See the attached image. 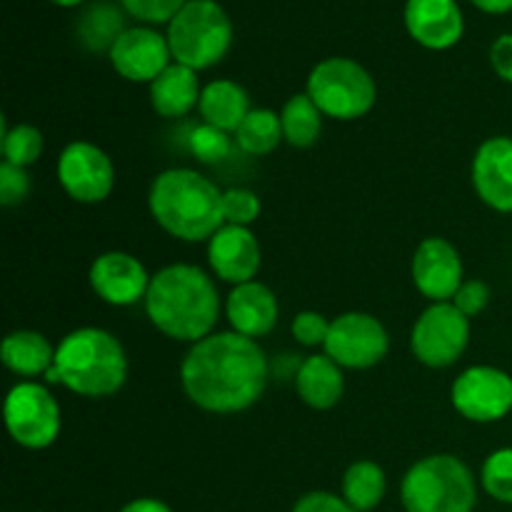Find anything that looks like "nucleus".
<instances>
[{"label": "nucleus", "mask_w": 512, "mask_h": 512, "mask_svg": "<svg viewBox=\"0 0 512 512\" xmlns=\"http://www.w3.org/2000/svg\"><path fill=\"white\" fill-rule=\"evenodd\" d=\"M180 380L198 408L208 413H240L258 403L268 380V360L253 338L215 333L193 345Z\"/></svg>", "instance_id": "f257e3e1"}, {"label": "nucleus", "mask_w": 512, "mask_h": 512, "mask_svg": "<svg viewBox=\"0 0 512 512\" xmlns=\"http://www.w3.org/2000/svg\"><path fill=\"white\" fill-rule=\"evenodd\" d=\"M145 313L168 338L200 343L218 323V290L195 265H170L150 280Z\"/></svg>", "instance_id": "f03ea898"}, {"label": "nucleus", "mask_w": 512, "mask_h": 512, "mask_svg": "<svg viewBox=\"0 0 512 512\" xmlns=\"http://www.w3.org/2000/svg\"><path fill=\"white\" fill-rule=\"evenodd\" d=\"M150 213L165 233L200 243L223 228V193L195 170H165L150 188Z\"/></svg>", "instance_id": "7ed1b4c3"}, {"label": "nucleus", "mask_w": 512, "mask_h": 512, "mask_svg": "<svg viewBox=\"0 0 512 512\" xmlns=\"http://www.w3.org/2000/svg\"><path fill=\"white\" fill-rule=\"evenodd\" d=\"M50 383H63L85 398H105L123 388L128 358L118 340L100 328H80L65 335L48 370Z\"/></svg>", "instance_id": "20e7f679"}, {"label": "nucleus", "mask_w": 512, "mask_h": 512, "mask_svg": "<svg viewBox=\"0 0 512 512\" xmlns=\"http://www.w3.org/2000/svg\"><path fill=\"white\" fill-rule=\"evenodd\" d=\"M400 498L408 512H473L478 488L463 460L430 455L408 470Z\"/></svg>", "instance_id": "39448f33"}, {"label": "nucleus", "mask_w": 512, "mask_h": 512, "mask_svg": "<svg viewBox=\"0 0 512 512\" xmlns=\"http://www.w3.org/2000/svg\"><path fill=\"white\" fill-rule=\"evenodd\" d=\"M168 45L175 63L193 70L213 68L225 58L233 43V25L223 5L215 0H188L170 20Z\"/></svg>", "instance_id": "423d86ee"}, {"label": "nucleus", "mask_w": 512, "mask_h": 512, "mask_svg": "<svg viewBox=\"0 0 512 512\" xmlns=\"http://www.w3.org/2000/svg\"><path fill=\"white\" fill-rule=\"evenodd\" d=\"M308 95L320 113L335 120H355L375 103V80L350 58H328L313 68Z\"/></svg>", "instance_id": "0eeeda50"}, {"label": "nucleus", "mask_w": 512, "mask_h": 512, "mask_svg": "<svg viewBox=\"0 0 512 512\" xmlns=\"http://www.w3.org/2000/svg\"><path fill=\"white\" fill-rule=\"evenodd\" d=\"M5 425L15 443L43 450L58 438L60 408L43 385L18 383L5 398Z\"/></svg>", "instance_id": "6e6552de"}, {"label": "nucleus", "mask_w": 512, "mask_h": 512, "mask_svg": "<svg viewBox=\"0 0 512 512\" xmlns=\"http://www.w3.org/2000/svg\"><path fill=\"white\" fill-rule=\"evenodd\" d=\"M470 340L468 315L453 303H435L425 310L413 328V353L430 368H448L465 353Z\"/></svg>", "instance_id": "1a4fd4ad"}, {"label": "nucleus", "mask_w": 512, "mask_h": 512, "mask_svg": "<svg viewBox=\"0 0 512 512\" xmlns=\"http://www.w3.org/2000/svg\"><path fill=\"white\" fill-rule=\"evenodd\" d=\"M325 355L335 360L340 368L365 370L378 365L388 355V330L378 318L368 313H345L330 323Z\"/></svg>", "instance_id": "9d476101"}, {"label": "nucleus", "mask_w": 512, "mask_h": 512, "mask_svg": "<svg viewBox=\"0 0 512 512\" xmlns=\"http://www.w3.org/2000/svg\"><path fill=\"white\" fill-rule=\"evenodd\" d=\"M453 405L473 423H495L512 410V378L490 365L468 368L455 380Z\"/></svg>", "instance_id": "9b49d317"}, {"label": "nucleus", "mask_w": 512, "mask_h": 512, "mask_svg": "<svg viewBox=\"0 0 512 512\" xmlns=\"http://www.w3.org/2000/svg\"><path fill=\"white\" fill-rule=\"evenodd\" d=\"M58 178L78 203H100L113 190V163L93 143H70L58 160Z\"/></svg>", "instance_id": "f8f14e48"}, {"label": "nucleus", "mask_w": 512, "mask_h": 512, "mask_svg": "<svg viewBox=\"0 0 512 512\" xmlns=\"http://www.w3.org/2000/svg\"><path fill=\"white\" fill-rule=\"evenodd\" d=\"M168 38L150 28H128L110 45V63L133 83H153L170 65Z\"/></svg>", "instance_id": "ddd939ff"}, {"label": "nucleus", "mask_w": 512, "mask_h": 512, "mask_svg": "<svg viewBox=\"0 0 512 512\" xmlns=\"http://www.w3.org/2000/svg\"><path fill=\"white\" fill-rule=\"evenodd\" d=\"M413 280L425 298L448 303L463 285V263L448 240L428 238L420 243L413 258Z\"/></svg>", "instance_id": "4468645a"}, {"label": "nucleus", "mask_w": 512, "mask_h": 512, "mask_svg": "<svg viewBox=\"0 0 512 512\" xmlns=\"http://www.w3.org/2000/svg\"><path fill=\"white\" fill-rule=\"evenodd\" d=\"M150 280L138 258L128 253H105L90 268V285L110 305H133L148 295Z\"/></svg>", "instance_id": "2eb2a0df"}, {"label": "nucleus", "mask_w": 512, "mask_h": 512, "mask_svg": "<svg viewBox=\"0 0 512 512\" xmlns=\"http://www.w3.org/2000/svg\"><path fill=\"white\" fill-rule=\"evenodd\" d=\"M405 25L420 45L430 50H445L463 38L465 20L455 0H408Z\"/></svg>", "instance_id": "dca6fc26"}, {"label": "nucleus", "mask_w": 512, "mask_h": 512, "mask_svg": "<svg viewBox=\"0 0 512 512\" xmlns=\"http://www.w3.org/2000/svg\"><path fill=\"white\" fill-rule=\"evenodd\" d=\"M473 185L483 203L512 213V138L485 140L473 160Z\"/></svg>", "instance_id": "f3484780"}, {"label": "nucleus", "mask_w": 512, "mask_h": 512, "mask_svg": "<svg viewBox=\"0 0 512 512\" xmlns=\"http://www.w3.org/2000/svg\"><path fill=\"white\" fill-rule=\"evenodd\" d=\"M208 260L215 275L225 283H250L260 270V245L248 228L223 225L210 238Z\"/></svg>", "instance_id": "a211bd4d"}, {"label": "nucleus", "mask_w": 512, "mask_h": 512, "mask_svg": "<svg viewBox=\"0 0 512 512\" xmlns=\"http://www.w3.org/2000/svg\"><path fill=\"white\" fill-rule=\"evenodd\" d=\"M228 320L235 333L245 335V338L268 335L278 323V300H275L273 290L255 280L235 285L228 298Z\"/></svg>", "instance_id": "6ab92c4d"}, {"label": "nucleus", "mask_w": 512, "mask_h": 512, "mask_svg": "<svg viewBox=\"0 0 512 512\" xmlns=\"http://www.w3.org/2000/svg\"><path fill=\"white\" fill-rule=\"evenodd\" d=\"M200 95L203 90L198 83V70L180 63H170L150 83V100H153L155 113L163 118H180L190 113L200 103Z\"/></svg>", "instance_id": "aec40b11"}, {"label": "nucleus", "mask_w": 512, "mask_h": 512, "mask_svg": "<svg viewBox=\"0 0 512 512\" xmlns=\"http://www.w3.org/2000/svg\"><path fill=\"white\" fill-rule=\"evenodd\" d=\"M198 105L205 123L220 128L223 133H238L250 113L248 93L233 80H213L205 85Z\"/></svg>", "instance_id": "412c9836"}, {"label": "nucleus", "mask_w": 512, "mask_h": 512, "mask_svg": "<svg viewBox=\"0 0 512 512\" xmlns=\"http://www.w3.org/2000/svg\"><path fill=\"white\" fill-rule=\"evenodd\" d=\"M298 393L303 403H308L315 410H328L338 405L343 398V373L340 365L330 355H310L298 370Z\"/></svg>", "instance_id": "4be33fe9"}, {"label": "nucleus", "mask_w": 512, "mask_h": 512, "mask_svg": "<svg viewBox=\"0 0 512 512\" xmlns=\"http://www.w3.org/2000/svg\"><path fill=\"white\" fill-rule=\"evenodd\" d=\"M0 355H3L5 368L13 370L15 375H25V378L48 373L55 363V350L50 348V343L43 335L33 333V330L10 333L3 340Z\"/></svg>", "instance_id": "5701e85b"}, {"label": "nucleus", "mask_w": 512, "mask_h": 512, "mask_svg": "<svg viewBox=\"0 0 512 512\" xmlns=\"http://www.w3.org/2000/svg\"><path fill=\"white\" fill-rule=\"evenodd\" d=\"M345 503L358 512H370L385 498V473L373 460H360L348 468L343 478Z\"/></svg>", "instance_id": "b1692460"}, {"label": "nucleus", "mask_w": 512, "mask_h": 512, "mask_svg": "<svg viewBox=\"0 0 512 512\" xmlns=\"http://www.w3.org/2000/svg\"><path fill=\"white\" fill-rule=\"evenodd\" d=\"M320 108L313 103L310 95H293L285 103L283 113H280V123H283V135L290 145L295 148H308L318 140L320 128Z\"/></svg>", "instance_id": "393cba45"}, {"label": "nucleus", "mask_w": 512, "mask_h": 512, "mask_svg": "<svg viewBox=\"0 0 512 512\" xmlns=\"http://www.w3.org/2000/svg\"><path fill=\"white\" fill-rule=\"evenodd\" d=\"M283 138V123H280V118L273 110L265 108L250 110L248 118L243 120V125H240L238 133H235L240 150H245L248 155L273 153Z\"/></svg>", "instance_id": "a878e982"}, {"label": "nucleus", "mask_w": 512, "mask_h": 512, "mask_svg": "<svg viewBox=\"0 0 512 512\" xmlns=\"http://www.w3.org/2000/svg\"><path fill=\"white\" fill-rule=\"evenodd\" d=\"M43 153V135L33 125H15L8 130L3 125V155L5 163L18 165V168H28Z\"/></svg>", "instance_id": "bb28decb"}, {"label": "nucleus", "mask_w": 512, "mask_h": 512, "mask_svg": "<svg viewBox=\"0 0 512 512\" xmlns=\"http://www.w3.org/2000/svg\"><path fill=\"white\" fill-rule=\"evenodd\" d=\"M483 488L490 498L512 505V448L495 450L483 465Z\"/></svg>", "instance_id": "cd10ccee"}, {"label": "nucleus", "mask_w": 512, "mask_h": 512, "mask_svg": "<svg viewBox=\"0 0 512 512\" xmlns=\"http://www.w3.org/2000/svg\"><path fill=\"white\" fill-rule=\"evenodd\" d=\"M190 150H193V155L200 163H220L223 158H228L230 138L220 128H213V125L205 123L190 133Z\"/></svg>", "instance_id": "c85d7f7f"}, {"label": "nucleus", "mask_w": 512, "mask_h": 512, "mask_svg": "<svg viewBox=\"0 0 512 512\" xmlns=\"http://www.w3.org/2000/svg\"><path fill=\"white\" fill-rule=\"evenodd\" d=\"M223 215L228 225L248 228L260 215V198L248 188H230L223 193Z\"/></svg>", "instance_id": "c756f323"}, {"label": "nucleus", "mask_w": 512, "mask_h": 512, "mask_svg": "<svg viewBox=\"0 0 512 512\" xmlns=\"http://www.w3.org/2000/svg\"><path fill=\"white\" fill-rule=\"evenodd\" d=\"M120 3L133 18L145 20V23H170L188 0H120Z\"/></svg>", "instance_id": "7c9ffc66"}, {"label": "nucleus", "mask_w": 512, "mask_h": 512, "mask_svg": "<svg viewBox=\"0 0 512 512\" xmlns=\"http://www.w3.org/2000/svg\"><path fill=\"white\" fill-rule=\"evenodd\" d=\"M30 193V178L25 173V168L18 165L3 163L0 165V200L3 205H18L28 198Z\"/></svg>", "instance_id": "2f4dec72"}, {"label": "nucleus", "mask_w": 512, "mask_h": 512, "mask_svg": "<svg viewBox=\"0 0 512 512\" xmlns=\"http://www.w3.org/2000/svg\"><path fill=\"white\" fill-rule=\"evenodd\" d=\"M330 333V323L320 313H313V310H305V313H298L293 320V338L298 340L300 345H325Z\"/></svg>", "instance_id": "473e14b6"}, {"label": "nucleus", "mask_w": 512, "mask_h": 512, "mask_svg": "<svg viewBox=\"0 0 512 512\" xmlns=\"http://www.w3.org/2000/svg\"><path fill=\"white\" fill-rule=\"evenodd\" d=\"M488 303H490V288L483 283V280H468V283L460 285V290L453 298L455 308H458L463 315H468V318L478 315Z\"/></svg>", "instance_id": "72a5a7b5"}, {"label": "nucleus", "mask_w": 512, "mask_h": 512, "mask_svg": "<svg viewBox=\"0 0 512 512\" xmlns=\"http://www.w3.org/2000/svg\"><path fill=\"white\" fill-rule=\"evenodd\" d=\"M293 512H358L345 503V498H338L333 493H308L295 503Z\"/></svg>", "instance_id": "f704fd0d"}, {"label": "nucleus", "mask_w": 512, "mask_h": 512, "mask_svg": "<svg viewBox=\"0 0 512 512\" xmlns=\"http://www.w3.org/2000/svg\"><path fill=\"white\" fill-rule=\"evenodd\" d=\"M490 63H493L495 73L503 80L512 83V35H500L490 50Z\"/></svg>", "instance_id": "c9c22d12"}, {"label": "nucleus", "mask_w": 512, "mask_h": 512, "mask_svg": "<svg viewBox=\"0 0 512 512\" xmlns=\"http://www.w3.org/2000/svg\"><path fill=\"white\" fill-rule=\"evenodd\" d=\"M120 512H173V510H170L165 503H160V500L140 498V500H133V503L125 505Z\"/></svg>", "instance_id": "e433bc0d"}, {"label": "nucleus", "mask_w": 512, "mask_h": 512, "mask_svg": "<svg viewBox=\"0 0 512 512\" xmlns=\"http://www.w3.org/2000/svg\"><path fill=\"white\" fill-rule=\"evenodd\" d=\"M473 5H478L485 13H510L512 0H473Z\"/></svg>", "instance_id": "4c0bfd02"}, {"label": "nucleus", "mask_w": 512, "mask_h": 512, "mask_svg": "<svg viewBox=\"0 0 512 512\" xmlns=\"http://www.w3.org/2000/svg\"><path fill=\"white\" fill-rule=\"evenodd\" d=\"M53 3L63 5V8H73V5H80V3H83V0H53Z\"/></svg>", "instance_id": "58836bf2"}]
</instances>
